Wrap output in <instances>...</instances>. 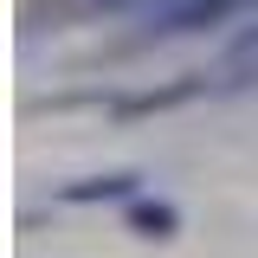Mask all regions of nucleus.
I'll use <instances>...</instances> for the list:
<instances>
[{
	"label": "nucleus",
	"mask_w": 258,
	"mask_h": 258,
	"mask_svg": "<svg viewBox=\"0 0 258 258\" xmlns=\"http://www.w3.org/2000/svg\"><path fill=\"white\" fill-rule=\"evenodd\" d=\"M245 0H149L142 13V39H181V32H207L226 26Z\"/></svg>",
	"instance_id": "obj_1"
},
{
	"label": "nucleus",
	"mask_w": 258,
	"mask_h": 258,
	"mask_svg": "<svg viewBox=\"0 0 258 258\" xmlns=\"http://www.w3.org/2000/svg\"><path fill=\"white\" fill-rule=\"evenodd\" d=\"M136 194H142V174H136V168H110V174L64 181L58 200H64V207H110V200H136Z\"/></svg>",
	"instance_id": "obj_2"
},
{
	"label": "nucleus",
	"mask_w": 258,
	"mask_h": 258,
	"mask_svg": "<svg viewBox=\"0 0 258 258\" xmlns=\"http://www.w3.org/2000/svg\"><path fill=\"white\" fill-rule=\"evenodd\" d=\"M123 7H136V0H39V7H26L20 20H26V32H45V26H84V20L123 13Z\"/></svg>",
	"instance_id": "obj_3"
},
{
	"label": "nucleus",
	"mask_w": 258,
	"mask_h": 258,
	"mask_svg": "<svg viewBox=\"0 0 258 258\" xmlns=\"http://www.w3.org/2000/svg\"><path fill=\"white\" fill-rule=\"evenodd\" d=\"M207 91V78H174V84H161V91H136V97H116L110 103V116L116 123H136V116H161V110H181L187 97Z\"/></svg>",
	"instance_id": "obj_4"
},
{
	"label": "nucleus",
	"mask_w": 258,
	"mask_h": 258,
	"mask_svg": "<svg viewBox=\"0 0 258 258\" xmlns=\"http://www.w3.org/2000/svg\"><path fill=\"white\" fill-rule=\"evenodd\" d=\"M123 220H129L136 239H174V232H181V207H174V200H142V194H136V200H123Z\"/></svg>",
	"instance_id": "obj_5"
},
{
	"label": "nucleus",
	"mask_w": 258,
	"mask_h": 258,
	"mask_svg": "<svg viewBox=\"0 0 258 258\" xmlns=\"http://www.w3.org/2000/svg\"><path fill=\"white\" fill-rule=\"evenodd\" d=\"M220 91H258V52L252 58H232V78H226Z\"/></svg>",
	"instance_id": "obj_6"
},
{
	"label": "nucleus",
	"mask_w": 258,
	"mask_h": 258,
	"mask_svg": "<svg viewBox=\"0 0 258 258\" xmlns=\"http://www.w3.org/2000/svg\"><path fill=\"white\" fill-rule=\"evenodd\" d=\"M252 52H258V26H252V32H239V39H232V58H252Z\"/></svg>",
	"instance_id": "obj_7"
},
{
	"label": "nucleus",
	"mask_w": 258,
	"mask_h": 258,
	"mask_svg": "<svg viewBox=\"0 0 258 258\" xmlns=\"http://www.w3.org/2000/svg\"><path fill=\"white\" fill-rule=\"evenodd\" d=\"M245 7H258V0H245Z\"/></svg>",
	"instance_id": "obj_8"
}]
</instances>
